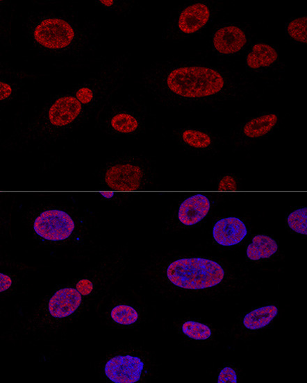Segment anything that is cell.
Here are the masks:
<instances>
[{
	"mask_svg": "<svg viewBox=\"0 0 307 383\" xmlns=\"http://www.w3.org/2000/svg\"><path fill=\"white\" fill-rule=\"evenodd\" d=\"M167 85L174 94L187 99H200L219 94L225 80L217 71L202 67H183L172 70Z\"/></svg>",
	"mask_w": 307,
	"mask_h": 383,
	"instance_id": "1",
	"label": "cell"
},
{
	"mask_svg": "<svg viewBox=\"0 0 307 383\" xmlns=\"http://www.w3.org/2000/svg\"><path fill=\"white\" fill-rule=\"evenodd\" d=\"M224 271L220 264L208 259H182L168 268L167 277L175 286L185 289H205L219 284Z\"/></svg>",
	"mask_w": 307,
	"mask_h": 383,
	"instance_id": "2",
	"label": "cell"
},
{
	"mask_svg": "<svg viewBox=\"0 0 307 383\" xmlns=\"http://www.w3.org/2000/svg\"><path fill=\"white\" fill-rule=\"evenodd\" d=\"M75 223L66 212L51 210L42 212L35 221L34 230L41 238L50 241H62L70 237Z\"/></svg>",
	"mask_w": 307,
	"mask_h": 383,
	"instance_id": "3",
	"label": "cell"
},
{
	"mask_svg": "<svg viewBox=\"0 0 307 383\" xmlns=\"http://www.w3.org/2000/svg\"><path fill=\"white\" fill-rule=\"evenodd\" d=\"M34 37L41 46L57 50L69 46L74 39L75 33L67 22L59 19H49L37 26Z\"/></svg>",
	"mask_w": 307,
	"mask_h": 383,
	"instance_id": "4",
	"label": "cell"
},
{
	"mask_svg": "<svg viewBox=\"0 0 307 383\" xmlns=\"http://www.w3.org/2000/svg\"><path fill=\"white\" fill-rule=\"evenodd\" d=\"M144 364L131 355H120L108 361L105 373L109 380L115 383L137 382L142 375Z\"/></svg>",
	"mask_w": 307,
	"mask_h": 383,
	"instance_id": "5",
	"label": "cell"
},
{
	"mask_svg": "<svg viewBox=\"0 0 307 383\" xmlns=\"http://www.w3.org/2000/svg\"><path fill=\"white\" fill-rule=\"evenodd\" d=\"M141 169L131 164H117L110 167L105 175V182L113 190L138 189L142 178Z\"/></svg>",
	"mask_w": 307,
	"mask_h": 383,
	"instance_id": "6",
	"label": "cell"
},
{
	"mask_svg": "<svg viewBox=\"0 0 307 383\" xmlns=\"http://www.w3.org/2000/svg\"><path fill=\"white\" fill-rule=\"evenodd\" d=\"M247 235L244 223L237 218L219 221L213 228V237L223 246H233L241 243Z\"/></svg>",
	"mask_w": 307,
	"mask_h": 383,
	"instance_id": "7",
	"label": "cell"
},
{
	"mask_svg": "<svg viewBox=\"0 0 307 383\" xmlns=\"http://www.w3.org/2000/svg\"><path fill=\"white\" fill-rule=\"evenodd\" d=\"M82 303V296L74 288H65L58 291L51 298L49 309L55 318H63L74 314Z\"/></svg>",
	"mask_w": 307,
	"mask_h": 383,
	"instance_id": "8",
	"label": "cell"
},
{
	"mask_svg": "<svg viewBox=\"0 0 307 383\" xmlns=\"http://www.w3.org/2000/svg\"><path fill=\"white\" fill-rule=\"evenodd\" d=\"M247 36L236 26H226L218 30L213 37L215 50L224 55H231L240 51L246 45Z\"/></svg>",
	"mask_w": 307,
	"mask_h": 383,
	"instance_id": "9",
	"label": "cell"
},
{
	"mask_svg": "<svg viewBox=\"0 0 307 383\" xmlns=\"http://www.w3.org/2000/svg\"><path fill=\"white\" fill-rule=\"evenodd\" d=\"M81 103L73 96L57 100L49 111V121L52 125L60 127L72 124L82 111Z\"/></svg>",
	"mask_w": 307,
	"mask_h": 383,
	"instance_id": "10",
	"label": "cell"
},
{
	"mask_svg": "<svg viewBox=\"0 0 307 383\" xmlns=\"http://www.w3.org/2000/svg\"><path fill=\"white\" fill-rule=\"evenodd\" d=\"M210 210V202L204 195L199 194L185 201L179 208V219L185 225L192 226L208 214Z\"/></svg>",
	"mask_w": 307,
	"mask_h": 383,
	"instance_id": "11",
	"label": "cell"
},
{
	"mask_svg": "<svg viewBox=\"0 0 307 383\" xmlns=\"http://www.w3.org/2000/svg\"><path fill=\"white\" fill-rule=\"evenodd\" d=\"M210 11L204 3H195L185 8L180 15L179 28L187 35L201 31L209 22Z\"/></svg>",
	"mask_w": 307,
	"mask_h": 383,
	"instance_id": "12",
	"label": "cell"
},
{
	"mask_svg": "<svg viewBox=\"0 0 307 383\" xmlns=\"http://www.w3.org/2000/svg\"><path fill=\"white\" fill-rule=\"evenodd\" d=\"M278 57L276 51L271 46L256 44L248 54L246 62L249 68L258 69L271 66L277 60Z\"/></svg>",
	"mask_w": 307,
	"mask_h": 383,
	"instance_id": "13",
	"label": "cell"
},
{
	"mask_svg": "<svg viewBox=\"0 0 307 383\" xmlns=\"http://www.w3.org/2000/svg\"><path fill=\"white\" fill-rule=\"evenodd\" d=\"M278 250V244L273 239L265 235H258L247 247V256L250 260L258 261L272 257Z\"/></svg>",
	"mask_w": 307,
	"mask_h": 383,
	"instance_id": "14",
	"label": "cell"
},
{
	"mask_svg": "<svg viewBox=\"0 0 307 383\" xmlns=\"http://www.w3.org/2000/svg\"><path fill=\"white\" fill-rule=\"evenodd\" d=\"M279 117L275 114H267L249 121L243 128L244 134L249 138L266 135L276 126Z\"/></svg>",
	"mask_w": 307,
	"mask_h": 383,
	"instance_id": "15",
	"label": "cell"
},
{
	"mask_svg": "<svg viewBox=\"0 0 307 383\" xmlns=\"http://www.w3.org/2000/svg\"><path fill=\"white\" fill-rule=\"evenodd\" d=\"M277 314L278 309L274 305L263 307L247 314L243 324L249 330H259L269 324Z\"/></svg>",
	"mask_w": 307,
	"mask_h": 383,
	"instance_id": "16",
	"label": "cell"
},
{
	"mask_svg": "<svg viewBox=\"0 0 307 383\" xmlns=\"http://www.w3.org/2000/svg\"><path fill=\"white\" fill-rule=\"evenodd\" d=\"M111 318L118 324L131 325L138 319V314L134 308L128 305H121L112 309Z\"/></svg>",
	"mask_w": 307,
	"mask_h": 383,
	"instance_id": "17",
	"label": "cell"
},
{
	"mask_svg": "<svg viewBox=\"0 0 307 383\" xmlns=\"http://www.w3.org/2000/svg\"><path fill=\"white\" fill-rule=\"evenodd\" d=\"M113 128L122 133H131L138 127V120L131 114L120 113L115 115L111 119Z\"/></svg>",
	"mask_w": 307,
	"mask_h": 383,
	"instance_id": "18",
	"label": "cell"
},
{
	"mask_svg": "<svg viewBox=\"0 0 307 383\" xmlns=\"http://www.w3.org/2000/svg\"><path fill=\"white\" fill-rule=\"evenodd\" d=\"M183 332L195 340H206L212 336V330L208 325L195 321H187L182 327Z\"/></svg>",
	"mask_w": 307,
	"mask_h": 383,
	"instance_id": "19",
	"label": "cell"
},
{
	"mask_svg": "<svg viewBox=\"0 0 307 383\" xmlns=\"http://www.w3.org/2000/svg\"><path fill=\"white\" fill-rule=\"evenodd\" d=\"M183 139L188 145L196 148H206L212 144V139L208 134L196 130H185Z\"/></svg>",
	"mask_w": 307,
	"mask_h": 383,
	"instance_id": "20",
	"label": "cell"
},
{
	"mask_svg": "<svg viewBox=\"0 0 307 383\" xmlns=\"http://www.w3.org/2000/svg\"><path fill=\"white\" fill-rule=\"evenodd\" d=\"M289 228L296 233L307 235V209L302 208L291 213L288 217Z\"/></svg>",
	"mask_w": 307,
	"mask_h": 383,
	"instance_id": "21",
	"label": "cell"
},
{
	"mask_svg": "<svg viewBox=\"0 0 307 383\" xmlns=\"http://www.w3.org/2000/svg\"><path fill=\"white\" fill-rule=\"evenodd\" d=\"M306 17H301L290 22L287 27L289 36L296 42L306 43Z\"/></svg>",
	"mask_w": 307,
	"mask_h": 383,
	"instance_id": "22",
	"label": "cell"
},
{
	"mask_svg": "<svg viewBox=\"0 0 307 383\" xmlns=\"http://www.w3.org/2000/svg\"><path fill=\"white\" fill-rule=\"evenodd\" d=\"M237 382L238 376L235 370L231 367H225L222 370L218 378L219 383H236Z\"/></svg>",
	"mask_w": 307,
	"mask_h": 383,
	"instance_id": "23",
	"label": "cell"
},
{
	"mask_svg": "<svg viewBox=\"0 0 307 383\" xmlns=\"http://www.w3.org/2000/svg\"><path fill=\"white\" fill-rule=\"evenodd\" d=\"M236 181L231 176H224L219 184L220 190H234L236 189Z\"/></svg>",
	"mask_w": 307,
	"mask_h": 383,
	"instance_id": "24",
	"label": "cell"
},
{
	"mask_svg": "<svg viewBox=\"0 0 307 383\" xmlns=\"http://www.w3.org/2000/svg\"><path fill=\"white\" fill-rule=\"evenodd\" d=\"M77 96L81 102L83 103H88L93 99V92L90 89L84 87L78 92Z\"/></svg>",
	"mask_w": 307,
	"mask_h": 383,
	"instance_id": "25",
	"label": "cell"
},
{
	"mask_svg": "<svg viewBox=\"0 0 307 383\" xmlns=\"http://www.w3.org/2000/svg\"><path fill=\"white\" fill-rule=\"evenodd\" d=\"M0 283H1L0 291L5 292L11 287L13 280L9 275L1 273L0 274Z\"/></svg>",
	"mask_w": 307,
	"mask_h": 383,
	"instance_id": "26",
	"label": "cell"
},
{
	"mask_svg": "<svg viewBox=\"0 0 307 383\" xmlns=\"http://www.w3.org/2000/svg\"><path fill=\"white\" fill-rule=\"evenodd\" d=\"M0 87H1V90H0V93H1V101H4L9 98L13 92V89L10 85L6 83L1 82V84H0Z\"/></svg>",
	"mask_w": 307,
	"mask_h": 383,
	"instance_id": "27",
	"label": "cell"
},
{
	"mask_svg": "<svg viewBox=\"0 0 307 383\" xmlns=\"http://www.w3.org/2000/svg\"><path fill=\"white\" fill-rule=\"evenodd\" d=\"M101 194L106 199H111L114 196L113 193H101Z\"/></svg>",
	"mask_w": 307,
	"mask_h": 383,
	"instance_id": "28",
	"label": "cell"
},
{
	"mask_svg": "<svg viewBox=\"0 0 307 383\" xmlns=\"http://www.w3.org/2000/svg\"><path fill=\"white\" fill-rule=\"evenodd\" d=\"M100 3L106 7H111L114 5V1H112V0L110 1H100Z\"/></svg>",
	"mask_w": 307,
	"mask_h": 383,
	"instance_id": "29",
	"label": "cell"
}]
</instances>
